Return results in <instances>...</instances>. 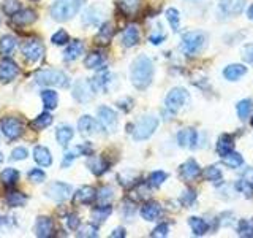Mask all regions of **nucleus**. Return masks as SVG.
I'll return each mask as SVG.
<instances>
[{"label": "nucleus", "mask_w": 253, "mask_h": 238, "mask_svg": "<svg viewBox=\"0 0 253 238\" xmlns=\"http://www.w3.org/2000/svg\"><path fill=\"white\" fill-rule=\"evenodd\" d=\"M154 79V63L147 56H139L131 63V83L136 89H147Z\"/></svg>", "instance_id": "1"}, {"label": "nucleus", "mask_w": 253, "mask_h": 238, "mask_svg": "<svg viewBox=\"0 0 253 238\" xmlns=\"http://www.w3.org/2000/svg\"><path fill=\"white\" fill-rule=\"evenodd\" d=\"M81 5H83V0H57V2H54L51 6V14L55 21L63 22L76 16Z\"/></svg>", "instance_id": "2"}, {"label": "nucleus", "mask_w": 253, "mask_h": 238, "mask_svg": "<svg viewBox=\"0 0 253 238\" xmlns=\"http://www.w3.org/2000/svg\"><path fill=\"white\" fill-rule=\"evenodd\" d=\"M37 84L51 86V87H68L70 78L60 70H42L35 75Z\"/></svg>", "instance_id": "3"}, {"label": "nucleus", "mask_w": 253, "mask_h": 238, "mask_svg": "<svg viewBox=\"0 0 253 238\" xmlns=\"http://www.w3.org/2000/svg\"><path fill=\"white\" fill-rule=\"evenodd\" d=\"M204 43H206V35L203 32L195 30V32H187V34H184L180 48L187 56H195L203 50Z\"/></svg>", "instance_id": "4"}, {"label": "nucleus", "mask_w": 253, "mask_h": 238, "mask_svg": "<svg viewBox=\"0 0 253 238\" xmlns=\"http://www.w3.org/2000/svg\"><path fill=\"white\" fill-rule=\"evenodd\" d=\"M158 127V119L152 115L149 116H142L136 125L133 127V138L134 140H147L150 135H152Z\"/></svg>", "instance_id": "5"}, {"label": "nucleus", "mask_w": 253, "mask_h": 238, "mask_svg": "<svg viewBox=\"0 0 253 238\" xmlns=\"http://www.w3.org/2000/svg\"><path fill=\"white\" fill-rule=\"evenodd\" d=\"M188 102H190V94L187 89H184V87H174V89H171L168 92L166 100H165L166 108L172 111V113L180 110L182 107H185Z\"/></svg>", "instance_id": "6"}, {"label": "nucleus", "mask_w": 253, "mask_h": 238, "mask_svg": "<svg viewBox=\"0 0 253 238\" xmlns=\"http://www.w3.org/2000/svg\"><path fill=\"white\" fill-rule=\"evenodd\" d=\"M0 127H2L3 135L6 138L10 140H16L19 138L21 135L24 133V124L19 118H14V116H6L0 121Z\"/></svg>", "instance_id": "7"}, {"label": "nucleus", "mask_w": 253, "mask_h": 238, "mask_svg": "<svg viewBox=\"0 0 253 238\" xmlns=\"http://www.w3.org/2000/svg\"><path fill=\"white\" fill-rule=\"evenodd\" d=\"M21 51L24 54V58H26L29 62H37L43 58L44 48H43V43L40 42V40L30 38V40H27V42L22 43Z\"/></svg>", "instance_id": "8"}, {"label": "nucleus", "mask_w": 253, "mask_h": 238, "mask_svg": "<svg viewBox=\"0 0 253 238\" xmlns=\"http://www.w3.org/2000/svg\"><path fill=\"white\" fill-rule=\"evenodd\" d=\"M98 121L101 127L106 132L113 133L117 129V113L109 107H100L98 108Z\"/></svg>", "instance_id": "9"}, {"label": "nucleus", "mask_w": 253, "mask_h": 238, "mask_svg": "<svg viewBox=\"0 0 253 238\" xmlns=\"http://www.w3.org/2000/svg\"><path fill=\"white\" fill-rule=\"evenodd\" d=\"M93 92H95V87L92 84V79H81V81L76 83V86H75L73 97L78 102L85 103L93 97Z\"/></svg>", "instance_id": "10"}, {"label": "nucleus", "mask_w": 253, "mask_h": 238, "mask_svg": "<svg viewBox=\"0 0 253 238\" xmlns=\"http://www.w3.org/2000/svg\"><path fill=\"white\" fill-rule=\"evenodd\" d=\"M46 194H47V197L52 198L55 202H63L71 195V187L68 184H65V182L55 181L46 189Z\"/></svg>", "instance_id": "11"}, {"label": "nucleus", "mask_w": 253, "mask_h": 238, "mask_svg": "<svg viewBox=\"0 0 253 238\" xmlns=\"http://www.w3.org/2000/svg\"><path fill=\"white\" fill-rule=\"evenodd\" d=\"M19 75V68L16 62L11 59H2L0 60V83H10Z\"/></svg>", "instance_id": "12"}, {"label": "nucleus", "mask_w": 253, "mask_h": 238, "mask_svg": "<svg viewBox=\"0 0 253 238\" xmlns=\"http://www.w3.org/2000/svg\"><path fill=\"white\" fill-rule=\"evenodd\" d=\"M180 178L185 179V181H193L196 179L198 177H200L201 173V169L200 165H198L196 161H193V159H188L187 162H184L180 165Z\"/></svg>", "instance_id": "13"}, {"label": "nucleus", "mask_w": 253, "mask_h": 238, "mask_svg": "<svg viewBox=\"0 0 253 238\" xmlns=\"http://www.w3.org/2000/svg\"><path fill=\"white\" fill-rule=\"evenodd\" d=\"M35 235L40 238H49L54 235V222L47 216H40L35 224Z\"/></svg>", "instance_id": "14"}, {"label": "nucleus", "mask_w": 253, "mask_h": 238, "mask_svg": "<svg viewBox=\"0 0 253 238\" xmlns=\"http://www.w3.org/2000/svg\"><path fill=\"white\" fill-rule=\"evenodd\" d=\"M177 141L182 148L193 149V148H196V143H198V133L195 129H192V127H187V129H182L177 133Z\"/></svg>", "instance_id": "15"}, {"label": "nucleus", "mask_w": 253, "mask_h": 238, "mask_svg": "<svg viewBox=\"0 0 253 238\" xmlns=\"http://www.w3.org/2000/svg\"><path fill=\"white\" fill-rule=\"evenodd\" d=\"M93 200H97V190L90 186H83L76 190L75 194V203L79 205H92Z\"/></svg>", "instance_id": "16"}, {"label": "nucleus", "mask_w": 253, "mask_h": 238, "mask_svg": "<svg viewBox=\"0 0 253 238\" xmlns=\"http://www.w3.org/2000/svg\"><path fill=\"white\" fill-rule=\"evenodd\" d=\"M87 167H89V170L95 175V177H101L103 173H106L108 169H109V162L106 161L105 157H92L89 159V162H87Z\"/></svg>", "instance_id": "17"}, {"label": "nucleus", "mask_w": 253, "mask_h": 238, "mask_svg": "<svg viewBox=\"0 0 253 238\" xmlns=\"http://www.w3.org/2000/svg\"><path fill=\"white\" fill-rule=\"evenodd\" d=\"M162 213H163L162 206L158 203H155V202H147L141 208V216L144 218L146 221H155V219H158L162 216Z\"/></svg>", "instance_id": "18"}, {"label": "nucleus", "mask_w": 253, "mask_h": 238, "mask_svg": "<svg viewBox=\"0 0 253 238\" xmlns=\"http://www.w3.org/2000/svg\"><path fill=\"white\" fill-rule=\"evenodd\" d=\"M11 18L16 26H29V24L37 21V13L27 8V10H19L16 14H13Z\"/></svg>", "instance_id": "19"}, {"label": "nucleus", "mask_w": 253, "mask_h": 238, "mask_svg": "<svg viewBox=\"0 0 253 238\" xmlns=\"http://www.w3.org/2000/svg\"><path fill=\"white\" fill-rule=\"evenodd\" d=\"M83 53H84V43L81 42V40H73L71 43H68L65 53H63V59H65V60H75Z\"/></svg>", "instance_id": "20"}, {"label": "nucleus", "mask_w": 253, "mask_h": 238, "mask_svg": "<svg viewBox=\"0 0 253 238\" xmlns=\"http://www.w3.org/2000/svg\"><path fill=\"white\" fill-rule=\"evenodd\" d=\"M231 151H234V138L231 137V135L223 133L218 138V143H217V154L220 157H223L225 154L231 153Z\"/></svg>", "instance_id": "21"}, {"label": "nucleus", "mask_w": 253, "mask_h": 238, "mask_svg": "<svg viewBox=\"0 0 253 238\" xmlns=\"http://www.w3.org/2000/svg\"><path fill=\"white\" fill-rule=\"evenodd\" d=\"M245 6V0H220V8L226 14H239Z\"/></svg>", "instance_id": "22"}, {"label": "nucleus", "mask_w": 253, "mask_h": 238, "mask_svg": "<svg viewBox=\"0 0 253 238\" xmlns=\"http://www.w3.org/2000/svg\"><path fill=\"white\" fill-rule=\"evenodd\" d=\"M245 73H247V67H244L242 63H231L223 70V75L228 81H236V79L242 78Z\"/></svg>", "instance_id": "23"}, {"label": "nucleus", "mask_w": 253, "mask_h": 238, "mask_svg": "<svg viewBox=\"0 0 253 238\" xmlns=\"http://www.w3.org/2000/svg\"><path fill=\"white\" fill-rule=\"evenodd\" d=\"M122 43L126 48H131V46H136L139 43V30L136 26H128L124 30V35H122Z\"/></svg>", "instance_id": "24"}, {"label": "nucleus", "mask_w": 253, "mask_h": 238, "mask_svg": "<svg viewBox=\"0 0 253 238\" xmlns=\"http://www.w3.org/2000/svg\"><path fill=\"white\" fill-rule=\"evenodd\" d=\"M34 159H35V162L38 165H42V167H49L52 164L51 153H49V149H47L46 146H35Z\"/></svg>", "instance_id": "25"}, {"label": "nucleus", "mask_w": 253, "mask_h": 238, "mask_svg": "<svg viewBox=\"0 0 253 238\" xmlns=\"http://www.w3.org/2000/svg\"><path fill=\"white\" fill-rule=\"evenodd\" d=\"M78 127H79V132H81L83 135H92V133H95V132L98 130L97 121H95L93 118L87 116V115L79 119Z\"/></svg>", "instance_id": "26"}, {"label": "nucleus", "mask_w": 253, "mask_h": 238, "mask_svg": "<svg viewBox=\"0 0 253 238\" xmlns=\"http://www.w3.org/2000/svg\"><path fill=\"white\" fill-rule=\"evenodd\" d=\"M55 138H57V143L60 146H67L73 138V129L67 124L59 125L57 130H55Z\"/></svg>", "instance_id": "27"}, {"label": "nucleus", "mask_w": 253, "mask_h": 238, "mask_svg": "<svg viewBox=\"0 0 253 238\" xmlns=\"http://www.w3.org/2000/svg\"><path fill=\"white\" fill-rule=\"evenodd\" d=\"M113 35H114V29L109 22H106V24H103L101 29L98 30L97 37H95V42L98 45H108L111 42V38H113Z\"/></svg>", "instance_id": "28"}, {"label": "nucleus", "mask_w": 253, "mask_h": 238, "mask_svg": "<svg viewBox=\"0 0 253 238\" xmlns=\"http://www.w3.org/2000/svg\"><path fill=\"white\" fill-rule=\"evenodd\" d=\"M188 226L192 227V230H193V234L195 235H198V237H201V235H204L206 232L209 230V224L206 222L203 218H190L188 219Z\"/></svg>", "instance_id": "29"}, {"label": "nucleus", "mask_w": 253, "mask_h": 238, "mask_svg": "<svg viewBox=\"0 0 253 238\" xmlns=\"http://www.w3.org/2000/svg\"><path fill=\"white\" fill-rule=\"evenodd\" d=\"M0 179H2V184L6 187H13L19 179V172L14 169H5L0 173Z\"/></svg>", "instance_id": "30"}, {"label": "nucleus", "mask_w": 253, "mask_h": 238, "mask_svg": "<svg viewBox=\"0 0 253 238\" xmlns=\"http://www.w3.org/2000/svg\"><path fill=\"white\" fill-rule=\"evenodd\" d=\"M51 124H52V116L49 113H42L30 122V127L34 130H43L46 127H49Z\"/></svg>", "instance_id": "31"}, {"label": "nucleus", "mask_w": 253, "mask_h": 238, "mask_svg": "<svg viewBox=\"0 0 253 238\" xmlns=\"http://www.w3.org/2000/svg\"><path fill=\"white\" fill-rule=\"evenodd\" d=\"M221 161H223V164L226 167H229V169H237V167H241L244 164V159L239 153H234V151H231V153L225 154L223 157H221Z\"/></svg>", "instance_id": "32"}, {"label": "nucleus", "mask_w": 253, "mask_h": 238, "mask_svg": "<svg viewBox=\"0 0 253 238\" xmlns=\"http://www.w3.org/2000/svg\"><path fill=\"white\" fill-rule=\"evenodd\" d=\"M103 62H105V58H103V54L98 53V51H95V53H90L84 59V65L87 68H100L103 65Z\"/></svg>", "instance_id": "33"}, {"label": "nucleus", "mask_w": 253, "mask_h": 238, "mask_svg": "<svg viewBox=\"0 0 253 238\" xmlns=\"http://www.w3.org/2000/svg\"><path fill=\"white\" fill-rule=\"evenodd\" d=\"M42 100H43V105H44L46 110H54L55 107H57V102H59L57 92H54L51 89L43 91L42 92Z\"/></svg>", "instance_id": "34"}, {"label": "nucleus", "mask_w": 253, "mask_h": 238, "mask_svg": "<svg viewBox=\"0 0 253 238\" xmlns=\"http://www.w3.org/2000/svg\"><path fill=\"white\" fill-rule=\"evenodd\" d=\"M237 115H239V118L242 119V121H245L250 113H252V110H253V102L250 99H244L241 100L239 103H237Z\"/></svg>", "instance_id": "35"}, {"label": "nucleus", "mask_w": 253, "mask_h": 238, "mask_svg": "<svg viewBox=\"0 0 253 238\" xmlns=\"http://www.w3.org/2000/svg\"><path fill=\"white\" fill-rule=\"evenodd\" d=\"M27 202V197L22 192H18V190H11L6 195V203L10 206H24Z\"/></svg>", "instance_id": "36"}, {"label": "nucleus", "mask_w": 253, "mask_h": 238, "mask_svg": "<svg viewBox=\"0 0 253 238\" xmlns=\"http://www.w3.org/2000/svg\"><path fill=\"white\" fill-rule=\"evenodd\" d=\"M111 211H113V208L109 205H98L97 208H93L92 218L95 222H103L111 214Z\"/></svg>", "instance_id": "37"}, {"label": "nucleus", "mask_w": 253, "mask_h": 238, "mask_svg": "<svg viewBox=\"0 0 253 238\" xmlns=\"http://www.w3.org/2000/svg\"><path fill=\"white\" fill-rule=\"evenodd\" d=\"M237 234L245 238H253V219H242L237 226Z\"/></svg>", "instance_id": "38"}, {"label": "nucleus", "mask_w": 253, "mask_h": 238, "mask_svg": "<svg viewBox=\"0 0 253 238\" xmlns=\"http://www.w3.org/2000/svg\"><path fill=\"white\" fill-rule=\"evenodd\" d=\"M139 0H119V6L125 14H134L139 10Z\"/></svg>", "instance_id": "39"}, {"label": "nucleus", "mask_w": 253, "mask_h": 238, "mask_svg": "<svg viewBox=\"0 0 253 238\" xmlns=\"http://www.w3.org/2000/svg\"><path fill=\"white\" fill-rule=\"evenodd\" d=\"M113 187L109 186H105L101 187L98 192H97V200H98V205H109V202L113 200Z\"/></svg>", "instance_id": "40"}, {"label": "nucleus", "mask_w": 253, "mask_h": 238, "mask_svg": "<svg viewBox=\"0 0 253 238\" xmlns=\"http://www.w3.org/2000/svg\"><path fill=\"white\" fill-rule=\"evenodd\" d=\"M204 178L208 181H212V182H215V184H218V182H221V172H220L218 167L211 165L204 170Z\"/></svg>", "instance_id": "41"}, {"label": "nucleus", "mask_w": 253, "mask_h": 238, "mask_svg": "<svg viewBox=\"0 0 253 238\" xmlns=\"http://www.w3.org/2000/svg\"><path fill=\"white\" fill-rule=\"evenodd\" d=\"M16 46V38L11 35H3L0 38V51L3 54H10Z\"/></svg>", "instance_id": "42"}, {"label": "nucleus", "mask_w": 253, "mask_h": 238, "mask_svg": "<svg viewBox=\"0 0 253 238\" xmlns=\"http://www.w3.org/2000/svg\"><path fill=\"white\" fill-rule=\"evenodd\" d=\"M2 10L6 16H13L21 10V3L19 0H5L2 5Z\"/></svg>", "instance_id": "43"}, {"label": "nucleus", "mask_w": 253, "mask_h": 238, "mask_svg": "<svg viewBox=\"0 0 253 238\" xmlns=\"http://www.w3.org/2000/svg\"><path fill=\"white\" fill-rule=\"evenodd\" d=\"M166 178H168V175H166L165 172H154L149 177V184L152 187H160L166 181Z\"/></svg>", "instance_id": "44"}, {"label": "nucleus", "mask_w": 253, "mask_h": 238, "mask_svg": "<svg viewBox=\"0 0 253 238\" xmlns=\"http://www.w3.org/2000/svg\"><path fill=\"white\" fill-rule=\"evenodd\" d=\"M236 189L239 190L241 194H244L245 197H253V184L250 181L239 179L236 182Z\"/></svg>", "instance_id": "45"}, {"label": "nucleus", "mask_w": 253, "mask_h": 238, "mask_svg": "<svg viewBox=\"0 0 253 238\" xmlns=\"http://www.w3.org/2000/svg\"><path fill=\"white\" fill-rule=\"evenodd\" d=\"M78 237H87V238H90V237H97V227L92 226V224H85L83 227H78Z\"/></svg>", "instance_id": "46"}, {"label": "nucleus", "mask_w": 253, "mask_h": 238, "mask_svg": "<svg viewBox=\"0 0 253 238\" xmlns=\"http://www.w3.org/2000/svg\"><path fill=\"white\" fill-rule=\"evenodd\" d=\"M70 40L68 34H67V30H57L55 34L51 37V42L54 45H57V46H63V45H67V42Z\"/></svg>", "instance_id": "47"}, {"label": "nucleus", "mask_w": 253, "mask_h": 238, "mask_svg": "<svg viewBox=\"0 0 253 238\" xmlns=\"http://www.w3.org/2000/svg\"><path fill=\"white\" fill-rule=\"evenodd\" d=\"M196 200V192L193 189H185L184 192H182V197H180V202L182 205L185 206H192Z\"/></svg>", "instance_id": "48"}, {"label": "nucleus", "mask_w": 253, "mask_h": 238, "mask_svg": "<svg viewBox=\"0 0 253 238\" xmlns=\"http://www.w3.org/2000/svg\"><path fill=\"white\" fill-rule=\"evenodd\" d=\"M166 18H168L169 24L172 30H179V11L176 10V8H169L168 11H166Z\"/></svg>", "instance_id": "49"}, {"label": "nucleus", "mask_w": 253, "mask_h": 238, "mask_svg": "<svg viewBox=\"0 0 253 238\" xmlns=\"http://www.w3.org/2000/svg\"><path fill=\"white\" fill-rule=\"evenodd\" d=\"M46 178V175L42 169H34L29 172V179L34 181V182H42Z\"/></svg>", "instance_id": "50"}, {"label": "nucleus", "mask_w": 253, "mask_h": 238, "mask_svg": "<svg viewBox=\"0 0 253 238\" xmlns=\"http://www.w3.org/2000/svg\"><path fill=\"white\" fill-rule=\"evenodd\" d=\"M169 232V226L168 224H160L154 229V232L150 234V237H166Z\"/></svg>", "instance_id": "51"}, {"label": "nucleus", "mask_w": 253, "mask_h": 238, "mask_svg": "<svg viewBox=\"0 0 253 238\" xmlns=\"http://www.w3.org/2000/svg\"><path fill=\"white\" fill-rule=\"evenodd\" d=\"M27 157V149L26 148H16L11 153V159L13 161H24Z\"/></svg>", "instance_id": "52"}, {"label": "nucleus", "mask_w": 253, "mask_h": 238, "mask_svg": "<svg viewBox=\"0 0 253 238\" xmlns=\"http://www.w3.org/2000/svg\"><path fill=\"white\" fill-rule=\"evenodd\" d=\"M242 58L245 62L253 63V45H245L242 50Z\"/></svg>", "instance_id": "53"}, {"label": "nucleus", "mask_w": 253, "mask_h": 238, "mask_svg": "<svg viewBox=\"0 0 253 238\" xmlns=\"http://www.w3.org/2000/svg\"><path fill=\"white\" fill-rule=\"evenodd\" d=\"M67 222H68V227L71 230H76L79 227V218H78V214H70V216L67 218Z\"/></svg>", "instance_id": "54"}, {"label": "nucleus", "mask_w": 253, "mask_h": 238, "mask_svg": "<svg viewBox=\"0 0 253 238\" xmlns=\"http://www.w3.org/2000/svg\"><path fill=\"white\" fill-rule=\"evenodd\" d=\"M78 151H79V153H81V154H84V156H92L93 148H92L90 143H84V145L78 146Z\"/></svg>", "instance_id": "55"}, {"label": "nucleus", "mask_w": 253, "mask_h": 238, "mask_svg": "<svg viewBox=\"0 0 253 238\" xmlns=\"http://www.w3.org/2000/svg\"><path fill=\"white\" fill-rule=\"evenodd\" d=\"M75 153H67L65 157H63V161H62V169H67V167L71 165V162L75 161Z\"/></svg>", "instance_id": "56"}, {"label": "nucleus", "mask_w": 253, "mask_h": 238, "mask_svg": "<svg viewBox=\"0 0 253 238\" xmlns=\"http://www.w3.org/2000/svg\"><path fill=\"white\" fill-rule=\"evenodd\" d=\"M131 103H133V102H131L130 99H125V100H119L117 105L121 107L124 111H130V110H131Z\"/></svg>", "instance_id": "57"}, {"label": "nucleus", "mask_w": 253, "mask_h": 238, "mask_svg": "<svg viewBox=\"0 0 253 238\" xmlns=\"http://www.w3.org/2000/svg\"><path fill=\"white\" fill-rule=\"evenodd\" d=\"M111 237H113V238H124V237H125V229H124V227L116 229L114 232L111 234Z\"/></svg>", "instance_id": "58"}, {"label": "nucleus", "mask_w": 253, "mask_h": 238, "mask_svg": "<svg viewBox=\"0 0 253 238\" xmlns=\"http://www.w3.org/2000/svg\"><path fill=\"white\" fill-rule=\"evenodd\" d=\"M165 40V35H150V42L154 45H160Z\"/></svg>", "instance_id": "59"}, {"label": "nucleus", "mask_w": 253, "mask_h": 238, "mask_svg": "<svg viewBox=\"0 0 253 238\" xmlns=\"http://www.w3.org/2000/svg\"><path fill=\"white\" fill-rule=\"evenodd\" d=\"M247 14H249V18H250V19H253V5L249 8V13H247Z\"/></svg>", "instance_id": "60"}, {"label": "nucleus", "mask_w": 253, "mask_h": 238, "mask_svg": "<svg viewBox=\"0 0 253 238\" xmlns=\"http://www.w3.org/2000/svg\"><path fill=\"white\" fill-rule=\"evenodd\" d=\"M2 161H3V154L0 153V164H2Z\"/></svg>", "instance_id": "61"}, {"label": "nucleus", "mask_w": 253, "mask_h": 238, "mask_svg": "<svg viewBox=\"0 0 253 238\" xmlns=\"http://www.w3.org/2000/svg\"><path fill=\"white\" fill-rule=\"evenodd\" d=\"M250 122H252V125H253V118H252V119H250Z\"/></svg>", "instance_id": "62"}, {"label": "nucleus", "mask_w": 253, "mask_h": 238, "mask_svg": "<svg viewBox=\"0 0 253 238\" xmlns=\"http://www.w3.org/2000/svg\"><path fill=\"white\" fill-rule=\"evenodd\" d=\"M34 2H37V0H34Z\"/></svg>", "instance_id": "63"}]
</instances>
